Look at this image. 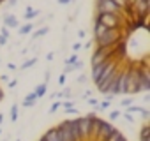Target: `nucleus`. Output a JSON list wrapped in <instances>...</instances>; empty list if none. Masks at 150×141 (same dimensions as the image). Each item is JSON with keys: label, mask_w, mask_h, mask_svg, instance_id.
<instances>
[{"label": "nucleus", "mask_w": 150, "mask_h": 141, "mask_svg": "<svg viewBox=\"0 0 150 141\" xmlns=\"http://www.w3.org/2000/svg\"><path fill=\"white\" fill-rule=\"evenodd\" d=\"M122 39H124V37H122V30H120V28H108L101 37L96 39V44L101 46V48H106V46L117 44V42L122 41Z\"/></svg>", "instance_id": "obj_1"}, {"label": "nucleus", "mask_w": 150, "mask_h": 141, "mask_svg": "<svg viewBox=\"0 0 150 141\" xmlns=\"http://www.w3.org/2000/svg\"><path fill=\"white\" fill-rule=\"evenodd\" d=\"M127 94H141V81H139V73L138 67H129L127 69Z\"/></svg>", "instance_id": "obj_2"}, {"label": "nucleus", "mask_w": 150, "mask_h": 141, "mask_svg": "<svg viewBox=\"0 0 150 141\" xmlns=\"http://www.w3.org/2000/svg\"><path fill=\"white\" fill-rule=\"evenodd\" d=\"M96 21L101 23V25H104L106 28H120L122 16L110 14V13H103V14H96Z\"/></svg>", "instance_id": "obj_3"}, {"label": "nucleus", "mask_w": 150, "mask_h": 141, "mask_svg": "<svg viewBox=\"0 0 150 141\" xmlns=\"http://www.w3.org/2000/svg\"><path fill=\"white\" fill-rule=\"evenodd\" d=\"M103 13L122 16V9L113 2V0H106V2H103V4H96V14H103Z\"/></svg>", "instance_id": "obj_4"}, {"label": "nucleus", "mask_w": 150, "mask_h": 141, "mask_svg": "<svg viewBox=\"0 0 150 141\" xmlns=\"http://www.w3.org/2000/svg\"><path fill=\"white\" fill-rule=\"evenodd\" d=\"M78 127H80V132H81L83 141H88V137H90V129H92V116L87 115V116L78 118Z\"/></svg>", "instance_id": "obj_5"}, {"label": "nucleus", "mask_w": 150, "mask_h": 141, "mask_svg": "<svg viewBox=\"0 0 150 141\" xmlns=\"http://www.w3.org/2000/svg\"><path fill=\"white\" fill-rule=\"evenodd\" d=\"M108 62H110V60H108ZM108 62H104V63H99V65H92V80H94V83H97V80L101 78V74H103V70L106 69Z\"/></svg>", "instance_id": "obj_6"}, {"label": "nucleus", "mask_w": 150, "mask_h": 141, "mask_svg": "<svg viewBox=\"0 0 150 141\" xmlns=\"http://www.w3.org/2000/svg\"><path fill=\"white\" fill-rule=\"evenodd\" d=\"M4 27H7V28H16V27H18L16 16H14V14H6V16H4Z\"/></svg>", "instance_id": "obj_7"}, {"label": "nucleus", "mask_w": 150, "mask_h": 141, "mask_svg": "<svg viewBox=\"0 0 150 141\" xmlns=\"http://www.w3.org/2000/svg\"><path fill=\"white\" fill-rule=\"evenodd\" d=\"M106 30H108V28H106L104 25H101V23H97V21H96V23H94V39L101 37V35H103Z\"/></svg>", "instance_id": "obj_8"}, {"label": "nucleus", "mask_w": 150, "mask_h": 141, "mask_svg": "<svg viewBox=\"0 0 150 141\" xmlns=\"http://www.w3.org/2000/svg\"><path fill=\"white\" fill-rule=\"evenodd\" d=\"M46 90H48V85H46V83H41V85H37V87H35L34 94H35V97H37V99H41V97H44V95H46Z\"/></svg>", "instance_id": "obj_9"}, {"label": "nucleus", "mask_w": 150, "mask_h": 141, "mask_svg": "<svg viewBox=\"0 0 150 141\" xmlns=\"http://www.w3.org/2000/svg\"><path fill=\"white\" fill-rule=\"evenodd\" d=\"M35 101H37V97H35V94L32 92V94H28V95L23 99V106H25V108H30V106L35 104Z\"/></svg>", "instance_id": "obj_10"}, {"label": "nucleus", "mask_w": 150, "mask_h": 141, "mask_svg": "<svg viewBox=\"0 0 150 141\" xmlns=\"http://www.w3.org/2000/svg\"><path fill=\"white\" fill-rule=\"evenodd\" d=\"M39 16V9H34V7H27L25 11V20H34Z\"/></svg>", "instance_id": "obj_11"}, {"label": "nucleus", "mask_w": 150, "mask_h": 141, "mask_svg": "<svg viewBox=\"0 0 150 141\" xmlns=\"http://www.w3.org/2000/svg\"><path fill=\"white\" fill-rule=\"evenodd\" d=\"M122 136H124V134H122V132H120L118 129H113V132H111V134H110V136H108V137H106L104 141H118V139H120Z\"/></svg>", "instance_id": "obj_12"}, {"label": "nucleus", "mask_w": 150, "mask_h": 141, "mask_svg": "<svg viewBox=\"0 0 150 141\" xmlns=\"http://www.w3.org/2000/svg\"><path fill=\"white\" fill-rule=\"evenodd\" d=\"M139 139H150V127L148 123H145L141 127V132H139Z\"/></svg>", "instance_id": "obj_13"}, {"label": "nucleus", "mask_w": 150, "mask_h": 141, "mask_svg": "<svg viewBox=\"0 0 150 141\" xmlns=\"http://www.w3.org/2000/svg\"><path fill=\"white\" fill-rule=\"evenodd\" d=\"M35 62H37V58H35V56H34V58H28L27 62H23V63L20 65V69H21V70H25V69H30V67H32Z\"/></svg>", "instance_id": "obj_14"}, {"label": "nucleus", "mask_w": 150, "mask_h": 141, "mask_svg": "<svg viewBox=\"0 0 150 141\" xmlns=\"http://www.w3.org/2000/svg\"><path fill=\"white\" fill-rule=\"evenodd\" d=\"M32 30H34V25H32V23H27V25H23V27L20 28V34H21V35H27V34H30Z\"/></svg>", "instance_id": "obj_15"}, {"label": "nucleus", "mask_w": 150, "mask_h": 141, "mask_svg": "<svg viewBox=\"0 0 150 141\" xmlns=\"http://www.w3.org/2000/svg\"><path fill=\"white\" fill-rule=\"evenodd\" d=\"M48 30H50L48 27H42V28H39V30H37V32L34 34V39H37V37H42V35H46V34H48Z\"/></svg>", "instance_id": "obj_16"}, {"label": "nucleus", "mask_w": 150, "mask_h": 141, "mask_svg": "<svg viewBox=\"0 0 150 141\" xmlns=\"http://www.w3.org/2000/svg\"><path fill=\"white\" fill-rule=\"evenodd\" d=\"M11 120H13V122L18 120V104H14V106L11 108Z\"/></svg>", "instance_id": "obj_17"}, {"label": "nucleus", "mask_w": 150, "mask_h": 141, "mask_svg": "<svg viewBox=\"0 0 150 141\" xmlns=\"http://www.w3.org/2000/svg\"><path fill=\"white\" fill-rule=\"evenodd\" d=\"M76 62H78V55L74 53V55H71V56L65 60V65H72V63H76Z\"/></svg>", "instance_id": "obj_18"}, {"label": "nucleus", "mask_w": 150, "mask_h": 141, "mask_svg": "<svg viewBox=\"0 0 150 141\" xmlns=\"http://www.w3.org/2000/svg\"><path fill=\"white\" fill-rule=\"evenodd\" d=\"M110 104H111V101H108V99H104L101 104H97V109H108L110 108Z\"/></svg>", "instance_id": "obj_19"}, {"label": "nucleus", "mask_w": 150, "mask_h": 141, "mask_svg": "<svg viewBox=\"0 0 150 141\" xmlns=\"http://www.w3.org/2000/svg\"><path fill=\"white\" fill-rule=\"evenodd\" d=\"M131 104H132V99H131V97H125V99L120 101V106H122V108H127V106H131Z\"/></svg>", "instance_id": "obj_20"}, {"label": "nucleus", "mask_w": 150, "mask_h": 141, "mask_svg": "<svg viewBox=\"0 0 150 141\" xmlns=\"http://www.w3.org/2000/svg\"><path fill=\"white\" fill-rule=\"evenodd\" d=\"M60 106H62L64 109H67V108H74V102H72V101H64V102H60Z\"/></svg>", "instance_id": "obj_21"}, {"label": "nucleus", "mask_w": 150, "mask_h": 141, "mask_svg": "<svg viewBox=\"0 0 150 141\" xmlns=\"http://www.w3.org/2000/svg\"><path fill=\"white\" fill-rule=\"evenodd\" d=\"M120 115H122V111H111L110 113V120H117V118H120Z\"/></svg>", "instance_id": "obj_22"}, {"label": "nucleus", "mask_w": 150, "mask_h": 141, "mask_svg": "<svg viewBox=\"0 0 150 141\" xmlns=\"http://www.w3.org/2000/svg\"><path fill=\"white\" fill-rule=\"evenodd\" d=\"M58 108H60V102H53V104H51V108L48 109V113H55Z\"/></svg>", "instance_id": "obj_23"}, {"label": "nucleus", "mask_w": 150, "mask_h": 141, "mask_svg": "<svg viewBox=\"0 0 150 141\" xmlns=\"http://www.w3.org/2000/svg\"><path fill=\"white\" fill-rule=\"evenodd\" d=\"M81 48H83V44H81V42H74V44H72V51H74V53L80 51Z\"/></svg>", "instance_id": "obj_24"}, {"label": "nucleus", "mask_w": 150, "mask_h": 141, "mask_svg": "<svg viewBox=\"0 0 150 141\" xmlns=\"http://www.w3.org/2000/svg\"><path fill=\"white\" fill-rule=\"evenodd\" d=\"M72 70H76V69H74V65H65V69H64L62 74H69V73H72Z\"/></svg>", "instance_id": "obj_25"}, {"label": "nucleus", "mask_w": 150, "mask_h": 141, "mask_svg": "<svg viewBox=\"0 0 150 141\" xmlns=\"http://www.w3.org/2000/svg\"><path fill=\"white\" fill-rule=\"evenodd\" d=\"M88 104H90V106H94V108H97V104H99V101H97L96 97H88Z\"/></svg>", "instance_id": "obj_26"}, {"label": "nucleus", "mask_w": 150, "mask_h": 141, "mask_svg": "<svg viewBox=\"0 0 150 141\" xmlns=\"http://www.w3.org/2000/svg\"><path fill=\"white\" fill-rule=\"evenodd\" d=\"M120 116H124L129 123H132V122H134V118H132V115H131V113H124V115H120Z\"/></svg>", "instance_id": "obj_27"}, {"label": "nucleus", "mask_w": 150, "mask_h": 141, "mask_svg": "<svg viewBox=\"0 0 150 141\" xmlns=\"http://www.w3.org/2000/svg\"><path fill=\"white\" fill-rule=\"evenodd\" d=\"M74 113H78L76 108H67V109H65V115H74Z\"/></svg>", "instance_id": "obj_28"}, {"label": "nucleus", "mask_w": 150, "mask_h": 141, "mask_svg": "<svg viewBox=\"0 0 150 141\" xmlns=\"http://www.w3.org/2000/svg\"><path fill=\"white\" fill-rule=\"evenodd\" d=\"M0 35H4V37H7V39H9V30H7V27H4V28H2V34H0Z\"/></svg>", "instance_id": "obj_29"}, {"label": "nucleus", "mask_w": 150, "mask_h": 141, "mask_svg": "<svg viewBox=\"0 0 150 141\" xmlns=\"http://www.w3.org/2000/svg\"><path fill=\"white\" fill-rule=\"evenodd\" d=\"M65 76H67V74H60V78H58V85H64V83H65Z\"/></svg>", "instance_id": "obj_30"}, {"label": "nucleus", "mask_w": 150, "mask_h": 141, "mask_svg": "<svg viewBox=\"0 0 150 141\" xmlns=\"http://www.w3.org/2000/svg\"><path fill=\"white\" fill-rule=\"evenodd\" d=\"M6 44H7V37L0 35V46H6Z\"/></svg>", "instance_id": "obj_31"}, {"label": "nucleus", "mask_w": 150, "mask_h": 141, "mask_svg": "<svg viewBox=\"0 0 150 141\" xmlns=\"http://www.w3.org/2000/svg\"><path fill=\"white\" fill-rule=\"evenodd\" d=\"M53 58H55V55H53V53H48V55H46V60H48V62H51Z\"/></svg>", "instance_id": "obj_32"}, {"label": "nucleus", "mask_w": 150, "mask_h": 141, "mask_svg": "<svg viewBox=\"0 0 150 141\" xmlns=\"http://www.w3.org/2000/svg\"><path fill=\"white\" fill-rule=\"evenodd\" d=\"M16 85H18V81H16V80H13V81H9V88H14Z\"/></svg>", "instance_id": "obj_33"}, {"label": "nucleus", "mask_w": 150, "mask_h": 141, "mask_svg": "<svg viewBox=\"0 0 150 141\" xmlns=\"http://www.w3.org/2000/svg\"><path fill=\"white\" fill-rule=\"evenodd\" d=\"M69 2H71V0H58V4H60V6H67Z\"/></svg>", "instance_id": "obj_34"}, {"label": "nucleus", "mask_w": 150, "mask_h": 141, "mask_svg": "<svg viewBox=\"0 0 150 141\" xmlns=\"http://www.w3.org/2000/svg\"><path fill=\"white\" fill-rule=\"evenodd\" d=\"M85 81H87L85 76H78V83H85Z\"/></svg>", "instance_id": "obj_35"}, {"label": "nucleus", "mask_w": 150, "mask_h": 141, "mask_svg": "<svg viewBox=\"0 0 150 141\" xmlns=\"http://www.w3.org/2000/svg\"><path fill=\"white\" fill-rule=\"evenodd\" d=\"M78 37L83 39V37H85V30H80V32H78Z\"/></svg>", "instance_id": "obj_36"}, {"label": "nucleus", "mask_w": 150, "mask_h": 141, "mask_svg": "<svg viewBox=\"0 0 150 141\" xmlns=\"http://www.w3.org/2000/svg\"><path fill=\"white\" fill-rule=\"evenodd\" d=\"M7 69H9V70H14V69H16V65H14V63H9V65H7Z\"/></svg>", "instance_id": "obj_37"}, {"label": "nucleus", "mask_w": 150, "mask_h": 141, "mask_svg": "<svg viewBox=\"0 0 150 141\" xmlns=\"http://www.w3.org/2000/svg\"><path fill=\"white\" fill-rule=\"evenodd\" d=\"M16 2H18V0H9V4H11V6H16Z\"/></svg>", "instance_id": "obj_38"}, {"label": "nucleus", "mask_w": 150, "mask_h": 141, "mask_svg": "<svg viewBox=\"0 0 150 141\" xmlns=\"http://www.w3.org/2000/svg\"><path fill=\"white\" fill-rule=\"evenodd\" d=\"M2 122H4V115H2V113H0V123H2Z\"/></svg>", "instance_id": "obj_39"}, {"label": "nucleus", "mask_w": 150, "mask_h": 141, "mask_svg": "<svg viewBox=\"0 0 150 141\" xmlns=\"http://www.w3.org/2000/svg\"><path fill=\"white\" fill-rule=\"evenodd\" d=\"M118 141H127V139H125V136H122V137H120Z\"/></svg>", "instance_id": "obj_40"}, {"label": "nucleus", "mask_w": 150, "mask_h": 141, "mask_svg": "<svg viewBox=\"0 0 150 141\" xmlns=\"http://www.w3.org/2000/svg\"><path fill=\"white\" fill-rule=\"evenodd\" d=\"M103 2H106V0H97V4H103Z\"/></svg>", "instance_id": "obj_41"}, {"label": "nucleus", "mask_w": 150, "mask_h": 141, "mask_svg": "<svg viewBox=\"0 0 150 141\" xmlns=\"http://www.w3.org/2000/svg\"><path fill=\"white\" fill-rule=\"evenodd\" d=\"M139 141H150V139H139Z\"/></svg>", "instance_id": "obj_42"}, {"label": "nucleus", "mask_w": 150, "mask_h": 141, "mask_svg": "<svg viewBox=\"0 0 150 141\" xmlns=\"http://www.w3.org/2000/svg\"><path fill=\"white\" fill-rule=\"evenodd\" d=\"M0 134H2V129H0Z\"/></svg>", "instance_id": "obj_43"}, {"label": "nucleus", "mask_w": 150, "mask_h": 141, "mask_svg": "<svg viewBox=\"0 0 150 141\" xmlns=\"http://www.w3.org/2000/svg\"><path fill=\"white\" fill-rule=\"evenodd\" d=\"M0 2H4V0H0Z\"/></svg>", "instance_id": "obj_44"}, {"label": "nucleus", "mask_w": 150, "mask_h": 141, "mask_svg": "<svg viewBox=\"0 0 150 141\" xmlns=\"http://www.w3.org/2000/svg\"><path fill=\"white\" fill-rule=\"evenodd\" d=\"M16 141H20V139H16Z\"/></svg>", "instance_id": "obj_45"}, {"label": "nucleus", "mask_w": 150, "mask_h": 141, "mask_svg": "<svg viewBox=\"0 0 150 141\" xmlns=\"http://www.w3.org/2000/svg\"><path fill=\"white\" fill-rule=\"evenodd\" d=\"M0 4H2V2H0Z\"/></svg>", "instance_id": "obj_46"}]
</instances>
